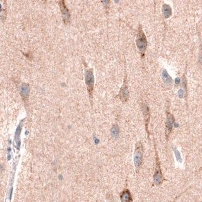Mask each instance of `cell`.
<instances>
[{
	"mask_svg": "<svg viewBox=\"0 0 202 202\" xmlns=\"http://www.w3.org/2000/svg\"><path fill=\"white\" fill-rule=\"evenodd\" d=\"M121 202H132V198L129 191L127 190H124L121 195Z\"/></svg>",
	"mask_w": 202,
	"mask_h": 202,
	"instance_id": "obj_8",
	"label": "cell"
},
{
	"mask_svg": "<svg viewBox=\"0 0 202 202\" xmlns=\"http://www.w3.org/2000/svg\"><path fill=\"white\" fill-rule=\"evenodd\" d=\"M137 47L141 52H144L147 45V39L145 35L142 31V29L140 28L138 30V33L137 35Z\"/></svg>",
	"mask_w": 202,
	"mask_h": 202,
	"instance_id": "obj_1",
	"label": "cell"
},
{
	"mask_svg": "<svg viewBox=\"0 0 202 202\" xmlns=\"http://www.w3.org/2000/svg\"><path fill=\"white\" fill-rule=\"evenodd\" d=\"M162 79L164 82L165 84L169 85L172 83V79L170 77L169 75L168 74L167 72L166 71V70H164L162 73Z\"/></svg>",
	"mask_w": 202,
	"mask_h": 202,
	"instance_id": "obj_10",
	"label": "cell"
},
{
	"mask_svg": "<svg viewBox=\"0 0 202 202\" xmlns=\"http://www.w3.org/2000/svg\"><path fill=\"white\" fill-rule=\"evenodd\" d=\"M173 122H174L173 116L171 114L168 113L167 117V122H166V135H167V136H168V134L171 132Z\"/></svg>",
	"mask_w": 202,
	"mask_h": 202,
	"instance_id": "obj_7",
	"label": "cell"
},
{
	"mask_svg": "<svg viewBox=\"0 0 202 202\" xmlns=\"http://www.w3.org/2000/svg\"><path fill=\"white\" fill-rule=\"evenodd\" d=\"M162 175L159 164L158 163H157V167L154 174V183L157 185H160L162 183Z\"/></svg>",
	"mask_w": 202,
	"mask_h": 202,
	"instance_id": "obj_4",
	"label": "cell"
},
{
	"mask_svg": "<svg viewBox=\"0 0 202 202\" xmlns=\"http://www.w3.org/2000/svg\"><path fill=\"white\" fill-rule=\"evenodd\" d=\"M20 93L24 99L28 97L29 94V87L27 84L24 83L22 85L20 88Z\"/></svg>",
	"mask_w": 202,
	"mask_h": 202,
	"instance_id": "obj_9",
	"label": "cell"
},
{
	"mask_svg": "<svg viewBox=\"0 0 202 202\" xmlns=\"http://www.w3.org/2000/svg\"><path fill=\"white\" fill-rule=\"evenodd\" d=\"M112 134H113V136L114 137H117L118 136V133H119V128L118 127L117 125H115V126L113 127V128H112Z\"/></svg>",
	"mask_w": 202,
	"mask_h": 202,
	"instance_id": "obj_12",
	"label": "cell"
},
{
	"mask_svg": "<svg viewBox=\"0 0 202 202\" xmlns=\"http://www.w3.org/2000/svg\"><path fill=\"white\" fill-rule=\"evenodd\" d=\"M85 83H86L87 86L89 95L91 96L92 95L94 84V78L92 69L86 71V73H85Z\"/></svg>",
	"mask_w": 202,
	"mask_h": 202,
	"instance_id": "obj_3",
	"label": "cell"
},
{
	"mask_svg": "<svg viewBox=\"0 0 202 202\" xmlns=\"http://www.w3.org/2000/svg\"><path fill=\"white\" fill-rule=\"evenodd\" d=\"M174 151H175V154H176V156L178 161H179V162H181V158L180 154H179V152L176 149H175Z\"/></svg>",
	"mask_w": 202,
	"mask_h": 202,
	"instance_id": "obj_13",
	"label": "cell"
},
{
	"mask_svg": "<svg viewBox=\"0 0 202 202\" xmlns=\"http://www.w3.org/2000/svg\"><path fill=\"white\" fill-rule=\"evenodd\" d=\"M128 96H129L128 89L127 84H126L125 83L123 86V87L121 89V91L119 93V97L121 98V100L124 102L127 101Z\"/></svg>",
	"mask_w": 202,
	"mask_h": 202,
	"instance_id": "obj_6",
	"label": "cell"
},
{
	"mask_svg": "<svg viewBox=\"0 0 202 202\" xmlns=\"http://www.w3.org/2000/svg\"><path fill=\"white\" fill-rule=\"evenodd\" d=\"M143 158V149L141 143H138L136 146L135 151H134V165L137 169L140 167L142 163Z\"/></svg>",
	"mask_w": 202,
	"mask_h": 202,
	"instance_id": "obj_2",
	"label": "cell"
},
{
	"mask_svg": "<svg viewBox=\"0 0 202 202\" xmlns=\"http://www.w3.org/2000/svg\"><path fill=\"white\" fill-rule=\"evenodd\" d=\"M163 13L164 15L165 18H168L171 15V9H170V6L167 4H164L163 6Z\"/></svg>",
	"mask_w": 202,
	"mask_h": 202,
	"instance_id": "obj_11",
	"label": "cell"
},
{
	"mask_svg": "<svg viewBox=\"0 0 202 202\" xmlns=\"http://www.w3.org/2000/svg\"><path fill=\"white\" fill-rule=\"evenodd\" d=\"M60 8H61V13L63 14V19L65 22L66 21H68L70 20V13L68 11V10L67 9L66 5H65V3L64 1H61L60 3Z\"/></svg>",
	"mask_w": 202,
	"mask_h": 202,
	"instance_id": "obj_5",
	"label": "cell"
}]
</instances>
